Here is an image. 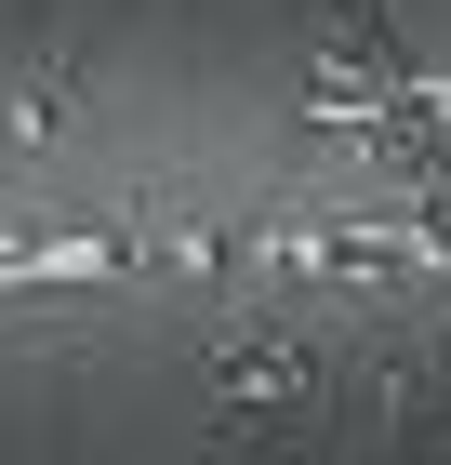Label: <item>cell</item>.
<instances>
[{"label":"cell","mask_w":451,"mask_h":465,"mask_svg":"<svg viewBox=\"0 0 451 465\" xmlns=\"http://www.w3.org/2000/svg\"><path fill=\"white\" fill-rule=\"evenodd\" d=\"M292 399H306L292 346H226V412H292Z\"/></svg>","instance_id":"obj_1"}]
</instances>
